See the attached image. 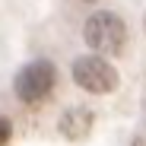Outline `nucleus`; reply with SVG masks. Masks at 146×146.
I'll return each instance as SVG.
<instances>
[{
	"mask_svg": "<svg viewBox=\"0 0 146 146\" xmlns=\"http://www.w3.org/2000/svg\"><path fill=\"white\" fill-rule=\"evenodd\" d=\"M83 38H86V44L95 54L114 57V54H121L127 48V22L117 13L99 10V13H92L83 22Z\"/></svg>",
	"mask_w": 146,
	"mask_h": 146,
	"instance_id": "f257e3e1",
	"label": "nucleus"
},
{
	"mask_svg": "<svg viewBox=\"0 0 146 146\" xmlns=\"http://www.w3.org/2000/svg\"><path fill=\"white\" fill-rule=\"evenodd\" d=\"M13 89L26 105H35V102L48 99V92L54 89V67L48 60H32L29 67H22L16 73Z\"/></svg>",
	"mask_w": 146,
	"mask_h": 146,
	"instance_id": "7ed1b4c3",
	"label": "nucleus"
},
{
	"mask_svg": "<svg viewBox=\"0 0 146 146\" xmlns=\"http://www.w3.org/2000/svg\"><path fill=\"white\" fill-rule=\"evenodd\" d=\"M73 83H76L83 92H92V95H108L117 89V70L99 57V54H86V57H76L73 60Z\"/></svg>",
	"mask_w": 146,
	"mask_h": 146,
	"instance_id": "f03ea898",
	"label": "nucleus"
},
{
	"mask_svg": "<svg viewBox=\"0 0 146 146\" xmlns=\"http://www.w3.org/2000/svg\"><path fill=\"white\" fill-rule=\"evenodd\" d=\"M92 124H95V114H92L86 105H70V108L60 114V121H57V130H60L67 140H83V137L92 130Z\"/></svg>",
	"mask_w": 146,
	"mask_h": 146,
	"instance_id": "20e7f679",
	"label": "nucleus"
},
{
	"mask_svg": "<svg viewBox=\"0 0 146 146\" xmlns=\"http://www.w3.org/2000/svg\"><path fill=\"white\" fill-rule=\"evenodd\" d=\"M10 137H13V124H10L3 114H0V146H7V143H10Z\"/></svg>",
	"mask_w": 146,
	"mask_h": 146,
	"instance_id": "39448f33",
	"label": "nucleus"
},
{
	"mask_svg": "<svg viewBox=\"0 0 146 146\" xmlns=\"http://www.w3.org/2000/svg\"><path fill=\"white\" fill-rule=\"evenodd\" d=\"M130 146H146V140H143V137H137V140H133Z\"/></svg>",
	"mask_w": 146,
	"mask_h": 146,
	"instance_id": "423d86ee",
	"label": "nucleus"
}]
</instances>
